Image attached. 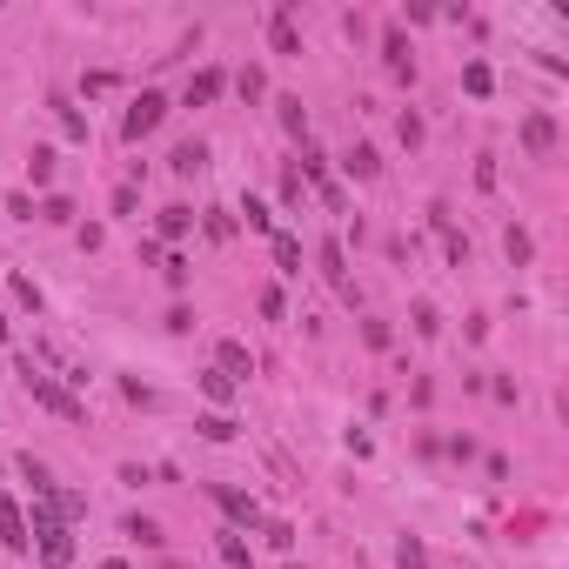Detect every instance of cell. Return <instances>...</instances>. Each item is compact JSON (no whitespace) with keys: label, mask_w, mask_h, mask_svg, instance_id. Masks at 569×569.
<instances>
[{"label":"cell","mask_w":569,"mask_h":569,"mask_svg":"<svg viewBox=\"0 0 569 569\" xmlns=\"http://www.w3.org/2000/svg\"><path fill=\"white\" fill-rule=\"evenodd\" d=\"M302 195H308V181L295 175V168H282V201H288V208H302Z\"/></svg>","instance_id":"30"},{"label":"cell","mask_w":569,"mask_h":569,"mask_svg":"<svg viewBox=\"0 0 569 569\" xmlns=\"http://www.w3.org/2000/svg\"><path fill=\"white\" fill-rule=\"evenodd\" d=\"M54 161H61L54 148H34V154H27V181H34V188H47V181H54Z\"/></svg>","instance_id":"19"},{"label":"cell","mask_w":569,"mask_h":569,"mask_svg":"<svg viewBox=\"0 0 569 569\" xmlns=\"http://www.w3.org/2000/svg\"><path fill=\"white\" fill-rule=\"evenodd\" d=\"M215 549H221V563H228V569H255V556H248V543H241L235 529H221Z\"/></svg>","instance_id":"16"},{"label":"cell","mask_w":569,"mask_h":569,"mask_svg":"<svg viewBox=\"0 0 569 569\" xmlns=\"http://www.w3.org/2000/svg\"><path fill=\"white\" fill-rule=\"evenodd\" d=\"M201 395H208V402H221V409H228V402H235V382H228V375H221V369H208V375H201Z\"/></svg>","instance_id":"24"},{"label":"cell","mask_w":569,"mask_h":569,"mask_svg":"<svg viewBox=\"0 0 569 569\" xmlns=\"http://www.w3.org/2000/svg\"><path fill=\"white\" fill-rule=\"evenodd\" d=\"M503 248H509V262H516V268H523L529 255H536V241H529V228H516V221L503 228Z\"/></svg>","instance_id":"21"},{"label":"cell","mask_w":569,"mask_h":569,"mask_svg":"<svg viewBox=\"0 0 569 569\" xmlns=\"http://www.w3.org/2000/svg\"><path fill=\"white\" fill-rule=\"evenodd\" d=\"M315 262H322V275L335 282V295H342V302H355V282H349V255H342V241H322V255H315Z\"/></svg>","instance_id":"9"},{"label":"cell","mask_w":569,"mask_h":569,"mask_svg":"<svg viewBox=\"0 0 569 569\" xmlns=\"http://www.w3.org/2000/svg\"><path fill=\"white\" fill-rule=\"evenodd\" d=\"M268 47L275 54H302V34H295V7H268Z\"/></svg>","instance_id":"8"},{"label":"cell","mask_w":569,"mask_h":569,"mask_svg":"<svg viewBox=\"0 0 569 569\" xmlns=\"http://www.w3.org/2000/svg\"><path fill=\"white\" fill-rule=\"evenodd\" d=\"M395 563H402V569H436V563H429V543H422V536H402V543H395Z\"/></svg>","instance_id":"18"},{"label":"cell","mask_w":569,"mask_h":569,"mask_svg":"<svg viewBox=\"0 0 569 569\" xmlns=\"http://www.w3.org/2000/svg\"><path fill=\"white\" fill-rule=\"evenodd\" d=\"M161 114H168V94L141 88V94L128 101V114H121V141H148V134L161 128Z\"/></svg>","instance_id":"3"},{"label":"cell","mask_w":569,"mask_h":569,"mask_svg":"<svg viewBox=\"0 0 569 569\" xmlns=\"http://www.w3.org/2000/svg\"><path fill=\"white\" fill-rule=\"evenodd\" d=\"M14 302H21V308H41V288L27 282V275H14Z\"/></svg>","instance_id":"34"},{"label":"cell","mask_w":569,"mask_h":569,"mask_svg":"<svg viewBox=\"0 0 569 569\" xmlns=\"http://www.w3.org/2000/svg\"><path fill=\"white\" fill-rule=\"evenodd\" d=\"M195 429H201L208 442H235V436H241V429H235V416H221V409H215V416H201Z\"/></svg>","instance_id":"22"},{"label":"cell","mask_w":569,"mask_h":569,"mask_svg":"<svg viewBox=\"0 0 569 569\" xmlns=\"http://www.w3.org/2000/svg\"><path fill=\"white\" fill-rule=\"evenodd\" d=\"M262 536H268V549H295V529L288 523H262Z\"/></svg>","instance_id":"33"},{"label":"cell","mask_w":569,"mask_h":569,"mask_svg":"<svg viewBox=\"0 0 569 569\" xmlns=\"http://www.w3.org/2000/svg\"><path fill=\"white\" fill-rule=\"evenodd\" d=\"M0 489H7V482H0Z\"/></svg>","instance_id":"41"},{"label":"cell","mask_w":569,"mask_h":569,"mask_svg":"<svg viewBox=\"0 0 569 569\" xmlns=\"http://www.w3.org/2000/svg\"><path fill=\"white\" fill-rule=\"evenodd\" d=\"M0 543L14 549V556H27V549H34V536H27V516H21V503H14L7 489H0Z\"/></svg>","instance_id":"5"},{"label":"cell","mask_w":569,"mask_h":569,"mask_svg":"<svg viewBox=\"0 0 569 569\" xmlns=\"http://www.w3.org/2000/svg\"><path fill=\"white\" fill-rule=\"evenodd\" d=\"M255 308H262L268 322H282V315H288V302H282V288H262V302H255Z\"/></svg>","instance_id":"32"},{"label":"cell","mask_w":569,"mask_h":569,"mask_svg":"<svg viewBox=\"0 0 569 569\" xmlns=\"http://www.w3.org/2000/svg\"><path fill=\"white\" fill-rule=\"evenodd\" d=\"M436 329H442V322H436V308L416 302V335H436Z\"/></svg>","instance_id":"37"},{"label":"cell","mask_w":569,"mask_h":569,"mask_svg":"<svg viewBox=\"0 0 569 569\" xmlns=\"http://www.w3.org/2000/svg\"><path fill=\"white\" fill-rule=\"evenodd\" d=\"M27 536H34L41 569H67V563H74V523H61L47 496H34V523H27Z\"/></svg>","instance_id":"1"},{"label":"cell","mask_w":569,"mask_h":569,"mask_svg":"<svg viewBox=\"0 0 569 569\" xmlns=\"http://www.w3.org/2000/svg\"><path fill=\"white\" fill-rule=\"evenodd\" d=\"M161 569H181V563H161Z\"/></svg>","instance_id":"40"},{"label":"cell","mask_w":569,"mask_h":569,"mask_svg":"<svg viewBox=\"0 0 569 569\" xmlns=\"http://www.w3.org/2000/svg\"><path fill=\"white\" fill-rule=\"evenodd\" d=\"M268 241H275V268H282V275H302V241L282 235V228H275Z\"/></svg>","instance_id":"15"},{"label":"cell","mask_w":569,"mask_h":569,"mask_svg":"<svg viewBox=\"0 0 569 569\" xmlns=\"http://www.w3.org/2000/svg\"><path fill=\"white\" fill-rule=\"evenodd\" d=\"M523 148L536 154V161L556 154V121H549V114H529V121H523Z\"/></svg>","instance_id":"10"},{"label":"cell","mask_w":569,"mask_h":569,"mask_svg":"<svg viewBox=\"0 0 569 569\" xmlns=\"http://www.w3.org/2000/svg\"><path fill=\"white\" fill-rule=\"evenodd\" d=\"M235 88H241V101H262V94H268V81H262V67H248V74H241Z\"/></svg>","instance_id":"31"},{"label":"cell","mask_w":569,"mask_h":569,"mask_svg":"<svg viewBox=\"0 0 569 569\" xmlns=\"http://www.w3.org/2000/svg\"><path fill=\"white\" fill-rule=\"evenodd\" d=\"M195 228V208H161V241H181Z\"/></svg>","instance_id":"20"},{"label":"cell","mask_w":569,"mask_h":569,"mask_svg":"<svg viewBox=\"0 0 569 569\" xmlns=\"http://www.w3.org/2000/svg\"><path fill=\"white\" fill-rule=\"evenodd\" d=\"M462 88L476 94V101H482L489 88H496V74H489V61H469V67H462Z\"/></svg>","instance_id":"23"},{"label":"cell","mask_w":569,"mask_h":569,"mask_svg":"<svg viewBox=\"0 0 569 569\" xmlns=\"http://www.w3.org/2000/svg\"><path fill=\"white\" fill-rule=\"evenodd\" d=\"M208 496H215V503H221V516H228V523H235V529H262V503H255L248 489H228V482H215Z\"/></svg>","instance_id":"4"},{"label":"cell","mask_w":569,"mask_h":569,"mask_svg":"<svg viewBox=\"0 0 569 569\" xmlns=\"http://www.w3.org/2000/svg\"><path fill=\"white\" fill-rule=\"evenodd\" d=\"M215 369L241 389V382L255 375V355H248V342H235V335H228V342H215Z\"/></svg>","instance_id":"6"},{"label":"cell","mask_w":569,"mask_h":569,"mask_svg":"<svg viewBox=\"0 0 569 569\" xmlns=\"http://www.w3.org/2000/svg\"><path fill=\"white\" fill-rule=\"evenodd\" d=\"M21 476L34 482V496H47V489H54V476H47V462H41V456H21Z\"/></svg>","instance_id":"26"},{"label":"cell","mask_w":569,"mask_h":569,"mask_svg":"<svg viewBox=\"0 0 569 569\" xmlns=\"http://www.w3.org/2000/svg\"><path fill=\"white\" fill-rule=\"evenodd\" d=\"M342 168H349L355 181H375V175H382V154H375L369 141H355V148H349V161H342Z\"/></svg>","instance_id":"13"},{"label":"cell","mask_w":569,"mask_h":569,"mask_svg":"<svg viewBox=\"0 0 569 569\" xmlns=\"http://www.w3.org/2000/svg\"><path fill=\"white\" fill-rule=\"evenodd\" d=\"M161 275H168V288H188V262H181V255H168V262H161Z\"/></svg>","instance_id":"35"},{"label":"cell","mask_w":569,"mask_h":569,"mask_svg":"<svg viewBox=\"0 0 569 569\" xmlns=\"http://www.w3.org/2000/svg\"><path fill=\"white\" fill-rule=\"evenodd\" d=\"M101 569H128V563H101Z\"/></svg>","instance_id":"39"},{"label":"cell","mask_w":569,"mask_h":569,"mask_svg":"<svg viewBox=\"0 0 569 569\" xmlns=\"http://www.w3.org/2000/svg\"><path fill=\"white\" fill-rule=\"evenodd\" d=\"M221 88H228V74H221V67H201L195 81H188V108H208Z\"/></svg>","instance_id":"11"},{"label":"cell","mask_w":569,"mask_h":569,"mask_svg":"<svg viewBox=\"0 0 569 569\" xmlns=\"http://www.w3.org/2000/svg\"><path fill=\"white\" fill-rule=\"evenodd\" d=\"M14 375H21V389L34 395V402H41L47 416H61V422H81V416H88V409H81V395L61 389V375H47L41 362H34V355H21V362H14Z\"/></svg>","instance_id":"2"},{"label":"cell","mask_w":569,"mask_h":569,"mask_svg":"<svg viewBox=\"0 0 569 569\" xmlns=\"http://www.w3.org/2000/svg\"><path fill=\"white\" fill-rule=\"evenodd\" d=\"M134 201H141L134 195V181H121V188H114V215H134Z\"/></svg>","instance_id":"36"},{"label":"cell","mask_w":569,"mask_h":569,"mask_svg":"<svg viewBox=\"0 0 569 569\" xmlns=\"http://www.w3.org/2000/svg\"><path fill=\"white\" fill-rule=\"evenodd\" d=\"M34 215H41V221H54V228H61V221H74V201H67V195H47L41 208H34Z\"/></svg>","instance_id":"25"},{"label":"cell","mask_w":569,"mask_h":569,"mask_svg":"<svg viewBox=\"0 0 569 569\" xmlns=\"http://www.w3.org/2000/svg\"><path fill=\"white\" fill-rule=\"evenodd\" d=\"M121 536H134V543H148V549L168 543V536H161V523H148V516H121Z\"/></svg>","instance_id":"17"},{"label":"cell","mask_w":569,"mask_h":569,"mask_svg":"<svg viewBox=\"0 0 569 569\" xmlns=\"http://www.w3.org/2000/svg\"><path fill=\"white\" fill-rule=\"evenodd\" d=\"M54 114H61V128L74 134V141H88V121H81V108H67V101H54Z\"/></svg>","instance_id":"29"},{"label":"cell","mask_w":569,"mask_h":569,"mask_svg":"<svg viewBox=\"0 0 569 569\" xmlns=\"http://www.w3.org/2000/svg\"><path fill=\"white\" fill-rule=\"evenodd\" d=\"M382 67H389L395 81H416V54H409V34H402V27L382 34Z\"/></svg>","instance_id":"7"},{"label":"cell","mask_w":569,"mask_h":569,"mask_svg":"<svg viewBox=\"0 0 569 569\" xmlns=\"http://www.w3.org/2000/svg\"><path fill=\"white\" fill-rule=\"evenodd\" d=\"M275 121H282V134H295V141L308 134V108L295 101V94H282V101H275Z\"/></svg>","instance_id":"14"},{"label":"cell","mask_w":569,"mask_h":569,"mask_svg":"<svg viewBox=\"0 0 569 569\" xmlns=\"http://www.w3.org/2000/svg\"><path fill=\"white\" fill-rule=\"evenodd\" d=\"M0 342H7V315H0Z\"/></svg>","instance_id":"38"},{"label":"cell","mask_w":569,"mask_h":569,"mask_svg":"<svg viewBox=\"0 0 569 569\" xmlns=\"http://www.w3.org/2000/svg\"><path fill=\"white\" fill-rule=\"evenodd\" d=\"M241 215H248V228H255V235H275V215H268V208H262L255 195L241 201Z\"/></svg>","instance_id":"27"},{"label":"cell","mask_w":569,"mask_h":569,"mask_svg":"<svg viewBox=\"0 0 569 569\" xmlns=\"http://www.w3.org/2000/svg\"><path fill=\"white\" fill-rule=\"evenodd\" d=\"M395 134H402V148H422V114L409 108V114H402V121H395Z\"/></svg>","instance_id":"28"},{"label":"cell","mask_w":569,"mask_h":569,"mask_svg":"<svg viewBox=\"0 0 569 569\" xmlns=\"http://www.w3.org/2000/svg\"><path fill=\"white\" fill-rule=\"evenodd\" d=\"M168 168H175L181 181H188V175H201V168H208V148H201V141H181V148L168 154Z\"/></svg>","instance_id":"12"}]
</instances>
